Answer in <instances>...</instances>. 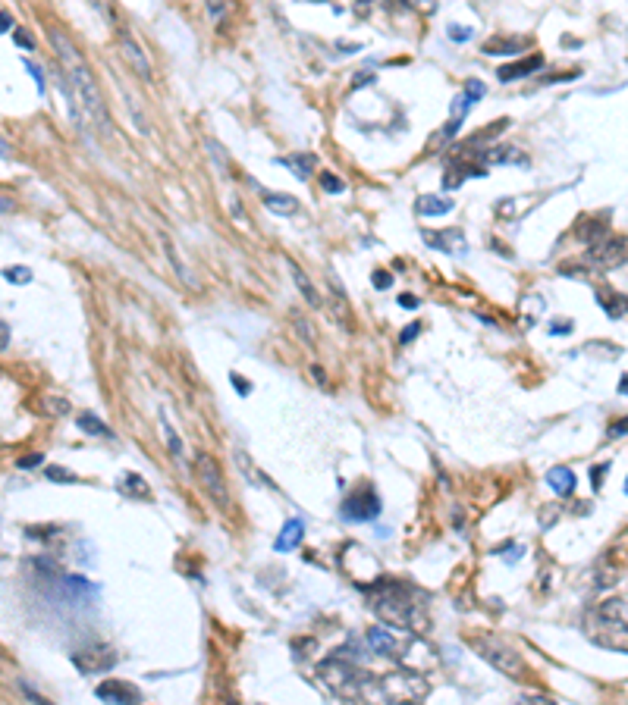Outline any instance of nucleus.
Returning a JSON list of instances; mask_svg holds the SVG:
<instances>
[{"label":"nucleus","mask_w":628,"mask_h":705,"mask_svg":"<svg viewBox=\"0 0 628 705\" xmlns=\"http://www.w3.org/2000/svg\"><path fill=\"white\" fill-rule=\"evenodd\" d=\"M48 38H50V44H54V50H57V60H60V66H63L66 78H70L72 88H76L78 104H82V110H85V116H88V126L94 122V126L101 129V135H114L110 116H107V104L101 98L98 82H94L92 69L85 66L78 47L72 44V38L66 35V32H60V28H48Z\"/></svg>","instance_id":"1"},{"label":"nucleus","mask_w":628,"mask_h":705,"mask_svg":"<svg viewBox=\"0 0 628 705\" xmlns=\"http://www.w3.org/2000/svg\"><path fill=\"white\" fill-rule=\"evenodd\" d=\"M261 197H264L267 210L280 213V217H289V213L299 210V201H295L293 195H280V191H261Z\"/></svg>","instance_id":"18"},{"label":"nucleus","mask_w":628,"mask_h":705,"mask_svg":"<svg viewBox=\"0 0 628 705\" xmlns=\"http://www.w3.org/2000/svg\"><path fill=\"white\" fill-rule=\"evenodd\" d=\"M19 690L25 693V699H29V702H35V705H54V702H50V699H44L41 693L35 690V686H29V684H25V680H22V684H19Z\"/></svg>","instance_id":"28"},{"label":"nucleus","mask_w":628,"mask_h":705,"mask_svg":"<svg viewBox=\"0 0 628 705\" xmlns=\"http://www.w3.org/2000/svg\"><path fill=\"white\" fill-rule=\"evenodd\" d=\"M368 646L374 649V652H377V655H396V652H399V646H396V636L390 633V630H368Z\"/></svg>","instance_id":"19"},{"label":"nucleus","mask_w":628,"mask_h":705,"mask_svg":"<svg viewBox=\"0 0 628 705\" xmlns=\"http://www.w3.org/2000/svg\"><path fill=\"white\" fill-rule=\"evenodd\" d=\"M25 63V69L32 72V78H35V85H38V94H44V72H41V66H35L32 60H22Z\"/></svg>","instance_id":"30"},{"label":"nucleus","mask_w":628,"mask_h":705,"mask_svg":"<svg viewBox=\"0 0 628 705\" xmlns=\"http://www.w3.org/2000/svg\"><path fill=\"white\" fill-rule=\"evenodd\" d=\"M515 705H553V702H547V699H541V696H525V699H519Z\"/></svg>","instance_id":"36"},{"label":"nucleus","mask_w":628,"mask_h":705,"mask_svg":"<svg viewBox=\"0 0 628 705\" xmlns=\"http://www.w3.org/2000/svg\"><path fill=\"white\" fill-rule=\"evenodd\" d=\"M625 495H628V479H625Z\"/></svg>","instance_id":"45"},{"label":"nucleus","mask_w":628,"mask_h":705,"mask_svg":"<svg viewBox=\"0 0 628 705\" xmlns=\"http://www.w3.org/2000/svg\"><path fill=\"white\" fill-rule=\"evenodd\" d=\"M390 276L384 273V270H377V273H374V285H377V289H386V285H390Z\"/></svg>","instance_id":"35"},{"label":"nucleus","mask_w":628,"mask_h":705,"mask_svg":"<svg viewBox=\"0 0 628 705\" xmlns=\"http://www.w3.org/2000/svg\"><path fill=\"white\" fill-rule=\"evenodd\" d=\"M60 583V596L72 605H88V602L98 599V586L88 583L85 577H57Z\"/></svg>","instance_id":"10"},{"label":"nucleus","mask_w":628,"mask_h":705,"mask_svg":"<svg viewBox=\"0 0 628 705\" xmlns=\"http://www.w3.org/2000/svg\"><path fill=\"white\" fill-rule=\"evenodd\" d=\"M368 592H371L374 611H377L384 620H390L392 627H412L415 602H412L408 586L384 580V583H377V586H368Z\"/></svg>","instance_id":"2"},{"label":"nucleus","mask_w":628,"mask_h":705,"mask_svg":"<svg viewBox=\"0 0 628 705\" xmlns=\"http://www.w3.org/2000/svg\"><path fill=\"white\" fill-rule=\"evenodd\" d=\"M415 336H418V323H415V326H406V332H402V336H399V342H402V345H406V342H412Z\"/></svg>","instance_id":"39"},{"label":"nucleus","mask_w":628,"mask_h":705,"mask_svg":"<svg viewBox=\"0 0 628 705\" xmlns=\"http://www.w3.org/2000/svg\"><path fill=\"white\" fill-rule=\"evenodd\" d=\"M600 301H603V310H607L609 317H622V314H625L628 310V301L622 295H603V292H600Z\"/></svg>","instance_id":"24"},{"label":"nucleus","mask_w":628,"mask_h":705,"mask_svg":"<svg viewBox=\"0 0 628 705\" xmlns=\"http://www.w3.org/2000/svg\"><path fill=\"white\" fill-rule=\"evenodd\" d=\"M233 386H236V392H242V395L251 392V386H249V382H242V376H233Z\"/></svg>","instance_id":"40"},{"label":"nucleus","mask_w":628,"mask_h":705,"mask_svg":"<svg viewBox=\"0 0 628 705\" xmlns=\"http://www.w3.org/2000/svg\"><path fill=\"white\" fill-rule=\"evenodd\" d=\"M94 693H98L101 702H110V705H142V693L129 680H104Z\"/></svg>","instance_id":"8"},{"label":"nucleus","mask_w":628,"mask_h":705,"mask_svg":"<svg viewBox=\"0 0 628 705\" xmlns=\"http://www.w3.org/2000/svg\"><path fill=\"white\" fill-rule=\"evenodd\" d=\"M280 166H289L295 173V179H302V182H308L314 173V154H293V157H280Z\"/></svg>","instance_id":"17"},{"label":"nucleus","mask_w":628,"mask_h":705,"mask_svg":"<svg viewBox=\"0 0 628 705\" xmlns=\"http://www.w3.org/2000/svg\"><path fill=\"white\" fill-rule=\"evenodd\" d=\"M317 671H321L324 680H327L333 690H339V693H352V686H355V680H358L355 671H352L339 655H336V658H327V662H324Z\"/></svg>","instance_id":"9"},{"label":"nucleus","mask_w":628,"mask_h":705,"mask_svg":"<svg viewBox=\"0 0 628 705\" xmlns=\"http://www.w3.org/2000/svg\"><path fill=\"white\" fill-rule=\"evenodd\" d=\"M195 473H198L201 479V489L207 492V499L214 501L217 508H229V492H227V479H223V470L220 464H217L211 455H205L201 451L198 458H195Z\"/></svg>","instance_id":"3"},{"label":"nucleus","mask_w":628,"mask_h":705,"mask_svg":"<svg viewBox=\"0 0 628 705\" xmlns=\"http://www.w3.org/2000/svg\"><path fill=\"white\" fill-rule=\"evenodd\" d=\"M13 38H16V44H22V47H32V35H29V32H13Z\"/></svg>","instance_id":"38"},{"label":"nucleus","mask_w":628,"mask_h":705,"mask_svg":"<svg viewBox=\"0 0 628 705\" xmlns=\"http://www.w3.org/2000/svg\"><path fill=\"white\" fill-rule=\"evenodd\" d=\"M541 66H543V56L534 54V56H525V60H519V63L500 66V69H496V78H500V82H515V78H521V76H531V72H537Z\"/></svg>","instance_id":"14"},{"label":"nucleus","mask_w":628,"mask_h":705,"mask_svg":"<svg viewBox=\"0 0 628 705\" xmlns=\"http://www.w3.org/2000/svg\"><path fill=\"white\" fill-rule=\"evenodd\" d=\"M48 477L54 479V483H76V473L63 470V467H48Z\"/></svg>","instance_id":"29"},{"label":"nucleus","mask_w":628,"mask_h":705,"mask_svg":"<svg viewBox=\"0 0 628 705\" xmlns=\"http://www.w3.org/2000/svg\"><path fill=\"white\" fill-rule=\"evenodd\" d=\"M78 430L88 433V436H110L107 423L98 420V417H94L92 411H85V414H78Z\"/></svg>","instance_id":"22"},{"label":"nucleus","mask_w":628,"mask_h":705,"mask_svg":"<svg viewBox=\"0 0 628 705\" xmlns=\"http://www.w3.org/2000/svg\"><path fill=\"white\" fill-rule=\"evenodd\" d=\"M450 38H452V41H468V38H471V28L450 25Z\"/></svg>","instance_id":"33"},{"label":"nucleus","mask_w":628,"mask_h":705,"mask_svg":"<svg viewBox=\"0 0 628 705\" xmlns=\"http://www.w3.org/2000/svg\"><path fill=\"white\" fill-rule=\"evenodd\" d=\"M164 436H167V442H170V455L176 461H182V445H179V439H176V433L170 430V423L164 420Z\"/></svg>","instance_id":"26"},{"label":"nucleus","mask_w":628,"mask_h":705,"mask_svg":"<svg viewBox=\"0 0 628 705\" xmlns=\"http://www.w3.org/2000/svg\"><path fill=\"white\" fill-rule=\"evenodd\" d=\"M44 461V455H29V458H19V467H35V464H41Z\"/></svg>","instance_id":"37"},{"label":"nucleus","mask_w":628,"mask_h":705,"mask_svg":"<svg viewBox=\"0 0 628 705\" xmlns=\"http://www.w3.org/2000/svg\"><path fill=\"white\" fill-rule=\"evenodd\" d=\"M418 213H421V217H440V213H450L452 207V201L450 197H440V195H424V197H418Z\"/></svg>","instance_id":"20"},{"label":"nucleus","mask_w":628,"mask_h":705,"mask_svg":"<svg viewBox=\"0 0 628 705\" xmlns=\"http://www.w3.org/2000/svg\"><path fill=\"white\" fill-rule=\"evenodd\" d=\"M302 536H305V523H302L299 517H293V521H286V527H283V533L277 536V543H273V549H277V552L299 549Z\"/></svg>","instance_id":"15"},{"label":"nucleus","mask_w":628,"mask_h":705,"mask_svg":"<svg viewBox=\"0 0 628 705\" xmlns=\"http://www.w3.org/2000/svg\"><path fill=\"white\" fill-rule=\"evenodd\" d=\"M628 261V239L625 235H609V239L597 241V245L587 251V263H594V267H619V263Z\"/></svg>","instance_id":"6"},{"label":"nucleus","mask_w":628,"mask_h":705,"mask_svg":"<svg viewBox=\"0 0 628 705\" xmlns=\"http://www.w3.org/2000/svg\"><path fill=\"white\" fill-rule=\"evenodd\" d=\"M120 47H123V54H126V60L132 63V69L138 72V76L145 78V82H151V63H148V56H145V50L136 44V38L129 35L126 28H120Z\"/></svg>","instance_id":"12"},{"label":"nucleus","mask_w":628,"mask_h":705,"mask_svg":"<svg viewBox=\"0 0 628 705\" xmlns=\"http://www.w3.org/2000/svg\"><path fill=\"white\" fill-rule=\"evenodd\" d=\"M399 304H402V307H408V310H412V307H418V298H412V295H402V298H399Z\"/></svg>","instance_id":"43"},{"label":"nucleus","mask_w":628,"mask_h":705,"mask_svg":"<svg viewBox=\"0 0 628 705\" xmlns=\"http://www.w3.org/2000/svg\"><path fill=\"white\" fill-rule=\"evenodd\" d=\"M321 188L327 191V195H339V191H343L346 185L339 182V179H336L333 173H324V176H321Z\"/></svg>","instance_id":"27"},{"label":"nucleus","mask_w":628,"mask_h":705,"mask_svg":"<svg viewBox=\"0 0 628 705\" xmlns=\"http://www.w3.org/2000/svg\"><path fill=\"white\" fill-rule=\"evenodd\" d=\"M72 662L82 674H104L116 664V652L110 646H92L82 649V652H72Z\"/></svg>","instance_id":"7"},{"label":"nucleus","mask_w":628,"mask_h":705,"mask_svg":"<svg viewBox=\"0 0 628 705\" xmlns=\"http://www.w3.org/2000/svg\"><path fill=\"white\" fill-rule=\"evenodd\" d=\"M160 245H164V251H167V261L173 263V270H176V276H179V282H192V276H189V270L182 267V261H179V251L176 248H173V239L167 232H160Z\"/></svg>","instance_id":"21"},{"label":"nucleus","mask_w":628,"mask_h":705,"mask_svg":"<svg viewBox=\"0 0 628 705\" xmlns=\"http://www.w3.org/2000/svg\"><path fill=\"white\" fill-rule=\"evenodd\" d=\"M474 649H478V655L484 658V662H490L496 671H503V674H521V658L515 655L509 646H503L500 640H493V636H478L474 640Z\"/></svg>","instance_id":"4"},{"label":"nucleus","mask_w":628,"mask_h":705,"mask_svg":"<svg viewBox=\"0 0 628 705\" xmlns=\"http://www.w3.org/2000/svg\"><path fill=\"white\" fill-rule=\"evenodd\" d=\"M550 332H553V336H563V332H572V323H569V320H565V323H553V329H550Z\"/></svg>","instance_id":"42"},{"label":"nucleus","mask_w":628,"mask_h":705,"mask_svg":"<svg viewBox=\"0 0 628 705\" xmlns=\"http://www.w3.org/2000/svg\"><path fill=\"white\" fill-rule=\"evenodd\" d=\"M519 47H525V38H496L484 44V54H515Z\"/></svg>","instance_id":"23"},{"label":"nucleus","mask_w":628,"mask_h":705,"mask_svg":"<svg viewBox=\"0 0 628 705\" xmlns=\"http://www.w3.org/2000/svg\"><path fill=\"white\" fill-rule=\"evenodd\" d=\"M547 486L556 495H572L575 492V473L569 467H553V470H547Z\"/></svg>","instance_id":"16"},{"label":"nucleus","mask_w":628,"mask_h":705,"mask_svg":"<svg viewBox=\"0 0 628 705\" xmlns=\"http://www.w3.org/2000/svg\"><path fill=\"white\" fill-rule=\"evenodd\" d=\"M468 173H474V169L465 166V169H462V176H468ZM474 176H481V173H474ZM459 182H462V179H459V176H456V169L450 166V169H446V185H450V188H456Z\"/></svg>","instance_id":"31"},{"label":"nucleus","mask_w":628,"mask_h":705,"mask_svg":"<svg viewBox=\"0 0 628 705\" xmlns=\"http://www.w3.org/2000/svg\"><path fill=\"white\" fill-rule=\"evenodd\" d=\"M622 395H628V376H622V386H619Z\"/></svg>","instance_id":"44"},{"label":"nucleus","mask_w":628,"mask_h":705,"mask_svg":"<svg viewBox=\"0 0 628 705\" xmlns=\"http://www.w3.org/2000/svg\"><path fill=\"white\" fill-rule=\"evenodd\" d=\"M3 276H7V282L25 285V282L32 279V270H29V267H7V270H3Z\"/></svg>","instance_id":"25"},{"label":"nucleus","mask_w":628,"mask_h":705,"mask_svg":"<svg viewBox=\"0 0 628 705\" xmlns=\"http://www.w3.org/2000/svg\"><path fill=\"white\" fill-rule=\"evenodd\" d=\"M0 348H10V323H0Z\"/></svg>","instance_id":"34"},{"label":"nucleus","mask_w":628,"mask_h":705,"mask_svg":"<svg viewBox=\"0 0 628 705\" xmlns=\"http://www.w3.org/2000/svg\"><path fill=\"white\" fill-rule=\"evenodd\" d=\"M625 433H628V417L609 423V436H625Z\"/></svg>","instance_id":"32"},{"label":"nucleus","mask_w":628,"mask_h":705,"mask_svg":"<svg viewBox=\"0 0 628 705\" xmlns=\"http://www.w3.org/2000/svg\"><path fill=\"white\" fill-rule=\"evenodd\" d=\"M0 25H3V32H13V19H10V10H3V13H0Z\"/></svg>","instance_id":"41"},{"label":"nucleus","mask_w":628,"mask_h":705,"mask_svg":"<svg viewBox=\"0 0 628 705\" xmlns=\"http://www.w3.org/2000/svg\"><path fill=\"white\" fill-rule=\"evenodd\" d=\"M424 241H428L430 248H440L443 254H452V257L468 254V241H465V235L459 232V229H443V232H430V229H424Z\"/></svg>","instance_id":"11"},{"label":"nucleus","mask_w":628,"mask_h":705,"mask_svg":"<svg viewBox=\"0 0 628 705\" xmlns=\"http://www.w3.org/2000/svg\"><path fill=\"white\" fill-rule=\"evenodd\" d=\"M286 267H289V276H293L295 289L302 292V298H305V301L311 304V307H321V304H324V301H321V292L314 289V282L308 279V273H305V270H302V267H299V263H295V261H289V257H286Z\"/></svg>","instance_id":"13"},{"label":"nucleus","mask_w":628,"mask_h":705,"mask_svg":"<svg viewBox=\"0 0 628 705\" xmlns=\"http://www.w3.org/2000/svg\"><path fill=\"white\" fill-rule=\"evenodd\" d=\"M380 495L374 492L371 486H362L358 492H352L349 499L343 501V508H339V514L346 517V521H358V523H364V521H374V517L380 514Z\"/></svg>","instance_id":"5"}]
</instances>
